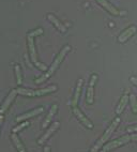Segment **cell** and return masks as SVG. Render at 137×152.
I'll return each mask as SVG.
<instances>
[{"mask_svg":"<svg viewBox=\"0 0 137 152\" xmlns=\"http://www.w3.org/2000/svg\"><path fill=\"white\" fill-rule=\"evenodd\" d=\"M17 93L22 95H26V96H41V95H45L47 93H52L57 90L56 86H50V87L44 88V89H39V90H30V89H25V88H18Z\"/></svg>","mask_w":137,"mask_h":152,"instance_id":"3","label":"cell"},{"mask_svg":"<svg viewBox=\"0 0 137 152\" xmlns=\"http://www.w3.org/2000/svg\"><path fill=\"white\" fill-rule=\"evenodd\" d=\"M44 152H50V147H45V148H44Z\"/></svg>","mask_w":137,"mask_h":152,"instance_id":"25","label":"cell"},{"mask_svg":"<svg viewBox=\"0 0 137 152\" xmlns=\"http://www.w3.org/2000/svg\"><path fill=\"white\" fill-rule=\"evenodd\" d=\"M47 18L50 19V22L52 23V24L55 25L56 27H57V29H59L61 31V32H63V33H66V26L64 25H62V23H60L59 20H58L57 18H56L54 15H52V14H48L47 15Z\"/></svg>","mask_w":137,"mask_h":152,"instance_id":"15","label":"cell"},{"mask_svg":"<svg viewBox=\"0 0 137 152\" xmlns=\"http://www.w3.org/2000/svg\"><path fill=\"white\" fill-rule=\"evenodd\" d=\"M129 141H131V135H125V136H122L120 138L116 139V140L111 141L109 144H107L104 146V149L105 151H109V150L115 149V148H118V147L123 146V145L128 144Z\"/></svg>","mask_w":137,"mask_h":152,"instance_id":"5","label":"cell"},{"mask_svg":"<svg viewBox=\"0 0 137 152\" xmlns=\"http://www.w3.org/2000/svg\"><path fill=\"white\" fill-rule=\"evenodd\" d=\"M101 152H106V151H105V150H102V151Z\"/></svg>","mask_w":137,"mask_h":152,"instance_id":"27","label":"cell"},{"mask_svg":"<svg viewBox=\"0 0 137 152\" xmlns=\"http://www.w3.org/2000/svg\"><path fill=\"white\" fill-rule=\"evenodd\" d=\"M131 140L137 141V134H133V135H131Z\"/></svg>","mask_w":137,"mask_h":152,"instance_id":"24","label":"cell"},{"mask_svg":"<svg viewBox=\"0 0 137 152\" xmlns=\"http://www.w3.org/2000/svg\"><path fill=\"white\" fill-rule=\"evenodd\" d=\"M130 103H131L133 113H134V114H137V99L134 94L130 95Z\"/></svg>","mask_w":137,"mask_h":152,"instance_id":"18","label":"cell"},{"mask_svg":"<svg viewBox=\"0 0 137 152\" xmlns=\"http://www.w3.org/2000/svg\"><path fill=\"white\" fill-rule=\"evenodd\" d=\"M28 48H29V54H30V58H31V60H32V62L34 63L40 70L46 71L47 70L46 65L38 61L36 47H34V41H33V38H31V37H28Z\"/></svg>","mask_w":137,"mask_h":152,"instance_id":"4","label":"cell"},{"mask_svg":"<svg viewBox=\"0 0 137 152\" xmlns=\"http://www.w3.org/2000/svg\"><path fill=\"white\" fill-rule=\"evenodd\" d=\"M57 108H58V106L56 105H52V108H50V113H48V115L46 116V118H45V120H44V122H43V128H47V125H48V123L52 121V117L55 116V114H56V111H57Z\"/></svg>","mask_w":137,"mask_h":152,"instance_id":"16","label":"cell"},{"mask_svg":"<svg viewBox=\"0 0 137 152\" xmlns=\"http://www.w3.org/2000/svg\"><path fill=\"white\" fill-rule=\"evenodd\" d=\"M15 74H16V79H17V84L22 85L23 83V76L22 72H20V66L19 65H15Z\"/></svg>","mask_w":137,"mask_h":152,"instance_id":"19","label":"cell"},{"mask_svg":"<svg viewBox=\"0 0 137 152\" xmlns=\"http://www.w3.org/2000/svg\"><path fill=\"white\" fill-rule=\"evenodd\" d=\"M136 31H137L136 26H131V27L126 28L123 32L121 33V34L118 37V42H120V43H124V42H126L130 38H131V37H133V35L136 33Z\"/></svg>","mask_w":137,"mask_h":152,"instance_id":"8","label":"cell"},{"mask_svg":"<svg viewBox=\"0 0 137 152\" xmlns=\"http://www.w3.org/2000/svg\"><path fill=\"white\" fill-rule=\"evenodd\" d=\"M120 123V118H116L114 121L111 122V124L108 126V129H107L106 131H105V133L103 134V136H102L101 138L99 139V140L96 141V144L93 146V148L91 149V152H96L99 151L100 148L101 147H103V145L106 142L107 140H108V138H109L110 136H111V134L114 133V131L116 130V128L118 126V124Z\"/></svg>","mask_w":137,"mask_h":152,"instance_id":"2","label":"cell"},{"mask_svg":"<svg viewBox=\"0 0 137 152\" xmlns=\"http://www.w3.org/2000/svg\"><path fill=\"white\" fill-rule=\"evenodd\" d=\"M28 125H29V122H27V121H26V122H23L22 124H19L18 126H16V128H14V129H13V133H16V132L20 131L22 129L25 128V126H28Z\"/></svg>","mask_w":137,"mask_h":152,"instance_id":"21","label":"cell"},{"mask_svg":"<svg viewBox=\"0 0 137 152\" xmlns=\"http://www.w3.org/2000/svg\"><path fill=\"white\" fill-rule=\"evenodd\" d=\"M130 102V95L128 94V92L125 93V94L122 95V98L120 99V102H119L118 106H117V109H116V114L117 115H120L122 111H123V109L125 108L126 104Z\"/></svg>","mask_w":137,"mask_h":152,"instance_id":"13","label":"cell"},{"mask_svg":"<svg viewBox=\"0 0 137 152\" xmlns=\"http://www.w3.org/2000/svg\"><path fill=\"white\" fill-rule=\"evenodd\" d=\"M130 80H131V82L137 87V77H135V76H132L131 78H130Z\"/></svg>","mask_w":137,"mask_h":152,"instance_id":"23","label":"cell"},{"mask_svg":"<svg viewBox=\"0 0 137 152\" xmlns=\"http://www.w3.org/2000/svg\"><path fill=\"white\" fill-rule=\"evenodd\" d=\"M43 111H44V108H43V107H39V108H36V109H33V110H31V111H28V113H26V114L18 116V117L16 118V121H17V122L24 121V120L29 119V118L34 117V116H36V115L41 114V113H43Z\"/></svg>","mask_w":137,"mask_h":152,"instance_id":"12","label":"cell"},{"mask_svg":"<svg viewBox=\"0 0 137 152\" xmlns=\"http://www.w3.org/2000/svg\"><path fill=\"white\" fill-rule=\"evenodd\" d=\"M17 94V90H12L11 92L9 93V95L7 96V99L4 100V102L2 103L1 107H0V115H3L7 111V109L9 108V106L11 105V103L13 102V100L15 99Z\"/></svg>","mask_w":137,"mask_h":152,"instance_id":"10","label":"cell"},{"mask_svg":"<svg viewBox=\"0 0 137 152\" xmlns=\"http://www.w3.org/2000/svg\"><path fill=\"white\" fill-rule=\"evenodd\" d=\"M82 79H78V82H77V86H76V90H75V93H74V96H73V100H72V107H73V106H77L78 100H79L80 91H82Z\"/></svg>","mask_w":137,"mask_h":152,"instance_id":"14","label":"cell"},{"mask_svg":"<svg viewBox=\"0 0 137 152\" xmlns=\"http://www.w3.org/2000/svg\"><path fill=\"white\" fill-rule=\"evenodd\" d=\"M3 121V116L2 115H0V126H1V123H2Z\"/></svg>","mask_w":137,"mask_h":152,"instance_id":"26","label":"cell"},{"mask_svg":"<svg viewBox=\"0 0 137 152\" xmlns=\"http://www.w3.org/2000/svg\"><path fill=\"white\" fill-rule=\"evenodd\" d=\"M96 79H98V76L95 74L91 76L90 83H89V88H88L87 91V103L88 104H92L93 103V95H94V85H95Z\"/></svg>","mask_w":137,"mask_h":152,"instance_id":"9","label":"cell"},{"mask_svg":"<svg viewBox=\"0 0 137 152\" xmlns=\"http://www.w3.org/2000/svg\"><path fill=\"white\" fill-rule=\"evenodd\" d=\"M72 109H73V113H74V115L77 117V119L79 120L80 122H82V124L85 125L86 128H88V129H93V124H92V122H91L90 120H89L87 117H86L85 115L82 114V113L79 110V108H78L77 106H73V107H72Z\"/></svg>","mask_w":137,"mask_h":152,"instance_id":"7","label":"cell"},{"mask_svg":"<svg viewBox=\"0 0 137 152\" xmlns=\"http://www.w3.org/2000/svg\"><path fill=\"white\" fill-rule=\"evenodd\" d=\"M70 49H71V47L68 46V45H66V46H64L62 49H61L60 53H59V54L57 55V57H56L55 61L52 62V66L50 68V70L47 71L46 74H44L43 76H41L40 78L36 79V84H41V83H44L47 78H50V76H52V74L55 73V71L57 70L58 66L60 65L61 62H62V60L64 59L66 55L68 54V52H70Z\"/></svg>","mask_w":137,"mask_h":152,"instance_id":"1","label":"cell"},{"mask_svg":"<svg viewBox=\"0 0 137 152\" xmlns=\"http://www.w3.org/2000/svg\"><path fill=\"white\" fill-rule=\"evenodd\" d=\"M136 131H137V124L132 125V126L128 128V132H129V133H133V132H136Z\"/></svg>","mask_w":137,"mask_h":152,"instance_id":"22","label":"cell"},{"mask_svg":"<svg viewBox=\"0 0 137 152\" xmlns=\"http://www.w3.org/2000/svg\"><path fill=\"white\" fill-rule=\"evenodd\" d=\"M59 125H60V123H59V122H54V123H52V124L50 125V128H48V130L46 131V133L44 134V135L42 136L41 138L39 139V141H38L39 145H43L44 142H45V141L47 140V139L50 138V135H52V134L54 133V132H55V131L57 130L58 128H59Z\"/></svg>","mask_w":137,"mask_h":152,"instance_id":"11","label":"cell"},{"mask_svg":"<svg viewBox=\"0 0 137 152\" xmlns=\"http://www.w3.org/2000/svg\"><path fill=\"white\" fill-rule=\"evenodd\" d=\"M42 33H43V29L42 28H38V29L33 30V31H31L29 34H28V37H31V38H34V37H38V35H41Z\"/></svg>","mask_w":137,"mask_h":152,"instance_id":"20","label":"cell"},{"mask_svg":"<svg viewBox=\"0 0 137 152\" xmlns=\"http://www.w3.org/2000/svg\"><path fill=\"white\" fill-rule=\"evenodd\" d=\"M96 1H98L106 11H108L110 14L115 15V16H120V15H125L126 14L125 11H119L118 9L115 8V7L112 6L111 3L108 2L107 0H96Z\"/></svg>","mask_w":137,"mask_h":152,"instance_id":"6","label":"cell"},{"mask_svg":"<svg viewBox=\"0 0 137 152\" xmlns=\"http://www.w3.org/2000/svg\"><path fill=\"white\" fill-rule=\"evenodd\" d=\"M11 138H12V140H13L15 147L17 148V150H18V152H27V151H26V149H25V147L23 146V144L20 142V140H19V138L17 137L16 135H15V133L12 134Z\"/></svg>","mask_w":137,"mask_h":152,"instance_id":"17","label":"cell"}]
</instances>
